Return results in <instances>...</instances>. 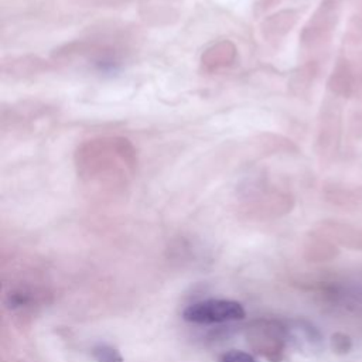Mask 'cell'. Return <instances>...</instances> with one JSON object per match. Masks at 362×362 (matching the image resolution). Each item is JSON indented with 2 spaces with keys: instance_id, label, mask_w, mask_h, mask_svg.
Wrapping results in <instances>:
<instances>
[{
  "instance_id": "2",
  "label": "cell",
  "mask_w": 362,
  "mask_h": 362,
  "mask_svg": "<svg viewBox=\"0 0 362 362\" xmlns=\"http://www.w3.org/2000/svg\"><path fill=\"white\" fill-rule=\"evenodd\" d=\"M182 318L198 324L225 322L245 318V310L238 301L211 298L188 305L182 313Z\"/></svg>"
},
{
  "instance_id": "5",
  "label": "cell",
  "mask_w": 362,
  "mask_h": 362,
  "mask_svg": "<svg viewBox=\"0 0 362 362\" xmlns=\"http://www.w3.org/2000/svg\"><path fill=\"white\" fill-rule=\"evenodd\" d=\"M221 362H257L250 354L238 351V349H230L226 354L222 355Z\"/></svg>"
},
{
  "instance_id": "6",
  "label": "cell",
  "mask_w": 362,
  "mask_h": 362,
  "mask_svg": "<svg viewBox=\"0 0 362 362\" xmlns=\"http://www.w3.org/2000/svg\"><path fill=\"white\" fill-rule=\"evenodd\" d=\"M332 346H334V349H337L339 352H346L351 346V341L344 334H335L332 337Z\"/></svg>"
},
{
  "instance_id": "1",
  "label": "cell",
  "mask_w": 362,
  "mask_h": 362,
  "mask_svg": "<svg viewBox=\"0 0 362 362\" xmlns=\"http://www.w3.org/2000/svg\"><path fill=\"white\" fill-rule=\"evenodd\" d=\"M75 164L82 181L123 184L133 175L136 153L127 139L98 137L78 147Z\"/></svg>"
},
{
  "instance_id": "3",
  "label": "cell",
  "mask_w": 362,
  "mask_h": 362,
  "mask_svg": "<svg viewBox=\"0 0 362 362\" xmlns=\"http://www.w3.org/2000/svg\"><path fill=\"white\" fill-rule=\"evenodd\" d=\"M235 57V49L230 44L222 42L211 49H208L206 55L202 57V64L208 65V69L214 71L218 69L219 66H226L233 61Z\"/></svg>"
},
{
  "instance_id": "4",
  "label": "cell",
  "mask_w": 362,
  "mask_h": 362,
  "mask_svg": "<svg viewBox=\"0 0 362 362\" xmlns=\"http://www.w3.org/2000/svg\"><path fill=\"white\" fill-rule=\"evenodd\" d=\"M92 355L96 362H123L120 352L107 344H98L92 349Z\"/></svg>"
}]
</instances>
